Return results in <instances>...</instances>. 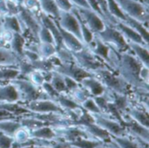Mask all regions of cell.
<instances>
[{
    "label": "cell",
    "mask_w": 149,
    "mask_h": 148,
    "mask_svg": "<svg viewBox=\"0 0 149 148\" xmlns=\"http://www.w3.org/2000/svg\"><path fill=\"white\" fill-rule=\"evenodd\" d=\"M143 65L129 51L120 53V59L115 72L134 91L148 92V84L140 77V72Z\"/></svg>",
    "instance_id": "obj_1"
},
{
    "label": "cell",
    "mask_w": 149,
    "mask_h": 148,
    "mask_svg": "<svg viewBox=\"0 0 149 148\" xmlns=\"http://www.w3.org/2000/svg\"><path fill=\"white\" fill-rule=\"evenodd\" d=\"M93 76L96 77L110 92L125 95H129L132 92V88L115 72L108 68L97 71L93 73Z\"/></svg>",
    "instance_id": "obj_2"
},
{
    "label": "cell",
    "mask_w": 149,
    "mask_h": 148,
    "mask_svg": "<svg viewBox=\"0 0 149 148\" xmlns=\"http://www.w3.org/2000/svg\"><path fill=\"white\" fill-rule=\"evenodd\" d=\"M72 55L75 63L79 67L83 68L93 75L100 69L108 68L107 65L100 58L94 55L90 48L86 45H85L81 50L72 52Z\"/></svg>",
    "instance_id": "obj_3"
},
{
    "label": "cell",
    "mask_w": 149,
    "mask_h": 148,
    "mask_svg": "<svg viewBox=\"0 0 149 148\" xmlns=\"http://www.w3.org/2000/svg\"><path fill=\"white\" fill-rule=\"evenodd\" d=\"M94 35L119 53L129 51V47L125 38L120 31L112 24H107L102 31Z\"/></svg>",
    "instance_id": "obj_4"
},
{
    "label": "cell",
    "mask_w": 149,
    "mask_h": 148,
    "mask_svg": "<svg viewBox=\"0 0 149 148\" xmlns=\"http://www.w3.org/2000/svg\"><path fill=\"white\" fill-rule=\"evenodd\" d=\"M13 85H15L21 95V103L30 102L37 99H49L48 96L43 92L40 86H38L31 83L26 78H17L10 80Z\"/></svg>",
    "instance_id": "obj_5"
},
{
    "label": "cell",
    "mask_w": 149,
    "mask_h": 148,
    "mask_svg": "<svg viewBox=\"0 0 149 148\" xmlns=\"http://www.w3.org/2000/svg\"><path fill=\"white\" fill-rule=\"evenodd\" d=\"M123 13L148 26L149 20L148 5L140 0H115Z\"/></svg>",
    "instance_id": "obj_6"
},
{
    "label": "cell",
    "mask_w": 149,
    "mask_h": 148,
    "mask_svg": "<svg viewBox=\"0 0 149 148\" xmlns=\"http://www.w3.org/2000/svg\"><path fill=\"white\" fill-rule=\"evenodd\" d=\"M17 16L18 17L23 26V32L24 29L27 30L33 41L38 44V32L42 25L39 21V17H38L34 12L26 9L23 5H19V10Z\"/></svg>",
    "instance_id": "obj_7"
},
{
    "label": "cell",
    "mask_w": 149,
    "mask_h": 148,
    "mask_svg": "<svg viewBox=\"0 0 149 148\" xmlns=\"http://www.w3.org/2000/svg\"><path fill=\"white\" fill-rule=\"evenodd\" d=\"M25 109H27L30 113H56L65 114V111L58 105L56 101L51 99H37L30 102L21 103L19 102Z\"/></svg>",
    "instance_id": "obj_8"
},
{
    "label": "cell",
    "mask_w": 149,
    "mask_h": 148,
    "mask_svg": "<svg viewBox=\"0 0 149 148\" xmlns=\"http://www.w3.org/2000/svg\"><path fill=\"white\" fill-rule=\"evenodd\" d=\"M93 116L94 119V123L106 130L111 136L119 137L127 135V132L125 126L118 120L111 118L110 116L103 113L93 114Z\"/></svg>",
    "instance_id": "obj_9"
},
{
    "label": "cell",
    "mask_w": 149,
    "mask_h": 148,
    "mask_svg": "<svg viewBox=\"0 0 149 148\" xmlns=\"http://www.w3.org/2000/svg\"><path fill=\"white\" fill-rule=\"evenodd\" d=\"M74 8L77 10L81 20L93 34H97L105 29L107 24L98 13L91 9H83L77 7Z\"/></svg>",
    "instance_id": "obj_10"
},
{
    "label": "cell",
    "mask_w": 149,
    "mask_h": 148,
    "mask_svg": "<svg viewBox=\"0 0 149 148\" xmlns=\"http://www.w3.org/2000/svg\"><path fill=\"white\" fill-rule=\"evenodd\" d=\"M56 22L62 29L76 36L83 43L80 24L77 16L72 10L71 11L60 10L58 19L56 20Z\"/></svg>",
    "instance_id": "obj_11"
},
{
    "label": "cell",
    "mask_w": 149,
    "mask_h": 148,
    "mask_svg": "<svg viewBox=\"0 0 149 148\" xmlns=\"http://www.w3.org/2000/svg\"><path fill=\"white\" fill-rule=\"evenodd\" d=\"M54 72L63 75V76H67L77 82H80L83 79L93 76L92 73L86 72L83 68L79 67L75 62L72 63H61L59 65L54 67L53 69Z\"/></svg>",
    "instance_id": "obj_12"
},
{
    "label": "cell",
    "mask_w": 149,
    "mask_h": 148,
    "mask_svg": "<svg viewBox=\"0 0 149 148\" xmlns=\"http://www.w3.org/2000/svg\"><path fill=\"white\" fill-rule=\"evenodd\" d=\"M21 101V95L17 86L11 82L0 84V103H17Z\"/></svg>",
    "instance_id": "obj_13"
},
{
    "label": "cell",
    "mask_w": 149,
    "mask_h": 148,
    "mask_svg": "<svg viewBox=\"0 0 149 148\" xmlns=\"http://www.w3.org/2000/svg\"><path fill=\"white\" fill-rule=\"evenodd\" d=\"M79 85L83 86L87 92L90 93L92 97H98L104 95L107 89L105 87V85L93 75L83 79L80 82Z\"/></svg>",
    "instance_id": "obj_14"
},
{
    "label": "cell",
    "mask_w": 149,
    "mask_h": 148,
    "mask_svg": "<svg viewBox=\"0 0 149 148\" xmlns=\"http://www.w3.org/2000/svg\"><path fill=\"white\" fill-rule=\"evenodd\" d=\"M38 17H39V21H40L41 24L44 25L45 27H46L50 31V32L52 33V35L54 38V41H55L56 48L59 49V48L63 47L64 45L62 43V38H61V35H60L58 26L57 24L56 20H54L52 17L45 15L43 12H41V14Z\"/></svg>",
    "instance_id": "obj_15"
},
{
    "label": "cell",
    "mask_w": 149,
    "mask_h": 148,
    "mask_svg": "<svg viewBox=\"0 0 149 148\" xmlns=\"http://www.w3.org/2000/svg\"><path fill=\"white\" fill-rule=\"evenodd\" d=\"M113 26L120 31V33L123 35V37L125 38L127 42H133V43H136V44H144V45L148 46V44L145 43V41L141 38V36L136 31H134L132 27L127 25L125 22L117 21L113 24Z\"/></svg>",
    "instance_id": "obj_16"
},
{
    "label": "cell",
    "mask_w": 149,
    "mask_h": 148,
    "mask_svg": "<svg viewBox=\"0 0 149 148\" xmlns=\"http://www.w3.org/2000/svg\"><path fill=\"white\" fill-rule=\"evenodd\" d=\"M111 142L117 148H148V143L139 140L131 136H111Z\"/></svg>",
    "instance_id": "obj_17"
},
{
    "label": "cell",
    "mask_w": 149,
    "mask_h": 148,
    "mask_svg": "<svg viewBox=\"0 0 149 148\" xmlns=\"http://www.w3.org/2000/svg\"><path fill=\"white\" fill-rule=\"evenodd\" d=\"M58 30H59V32H60V35L62 38L63 45L65 48H67L69 51H71L72 52L78 51L85 46V44L76 36H74L73 34L65 31L58 24Z\"/></svg>",
    "instance_id": "obj_18"
},
{
    "label": "cell",
    "mask_w": 149,
    "mask_h": 148,
    "mask_svg": "<svg viewBox=\"0 0 149 148\" xmlns=\"http://www.w3.org/2000/svg\"><path fill=\"white\" fill-rule=\"evenodd\" d=\"M82 127L85 132L88 134V136L92 139L102 141V142H110L111 141V135L103 128L99 126L95 123H91L85 125Z\"/></svg>",
    "instance_id": "obj_19"
},
{
    "label": "cell",
    "mask_w": 149,
    "mask_h": 148,
    "mask_svg": "<svg viewBox=\"0 0 149 148\" xmlns=\"http://www.w3.org/2000/svg\"><path fill=\"white\" fill-rule=\"evenodd\" d=\"M21 58L17 57L9 47L0 45V67H16Z\"/></svg>",
    "instance_id": "obj_20"
},
{
    "label": "cell",
    "mask_w": 149,
    "mask_h": 148,
    "mask_svg": "<svg viewBox=\"0 0 149 148\" xmlns=\"http://www.w3.org/2000/svg\"><path fill=\"white\" fill-rule=\"evenodd\" d=\"M128 47L130 51L140 60V62L145 65H149V54H148V46L144 44H140L133 42H127Z\"/></svg>",
    "instance_id": "obj_21"
},
{
    "label": "cell",
    "mask_w": 149,
    "mask_h": 148,
    "mask_svg": "<svg viewBox=\"0 0 149 148\" xmlns=\"http://www.w3.org/2000/svg\"><path fill=\"white\" fill-rule=\"evenodd\" d=\"M2 28L3 31H10L11 33H22L23 34V26L17 16L6 15L1 17Z\"/></svg>",
    "instance_id": "obj_22"
},
{
    "label": "cell",
    "mask_w": 149,
    "mask_h": 148,
    "mask_svg": "<svg viewBox=\"0 0 149 148\" xmlns=\"http://www.w3.org/2000/svg\"><path fill=\"white\" fill-rule=\"evenodd\" d=\"M26 44V38L22 33H12L9 48L19 58H23V51Z\"/></svg>",
    "instance_id": "obj_23"
},
{
    "label": "cell",
    "mask_w": 149,
    "mask_h": 148,
    "mask_svg": "<svg viewBox=\"0 0 149 148\" xmlns=\"http://www.w3.org/2000/svg\"><path fill=\"white\" fill-rule=\"evenodd\" d=\"M30 137L43 140H54L58 139L55 130L51 126H45L33 131H30Z\"/></svg>",
    "instance_id": "obj_24"
},
{
    "label": "cell",
    "mask_w": 149,
    "mask_h": 148,
    "mask_svg": "<svg viewBox=\"0 0 149 148\" xmlns=\"http://www.w3.org/2000/svg\"><path fill=\"white\" fill-rule=\"evenodd\" d=\"M17 118H18L17 120L19 121L21 126L25 128L29 132L36 130V129L40 128L45 126H50L47 123L36 119L35 117L31 116V114H25V115H23V116H20Z\"/></svg>",
    "instance_id": "obj_25"
},
{
    "label": "cell",
    "mask_w": 149,
    "mask_h": 148,
    "mask_svg": "<svg viewBox=\"0 0 149 148\" xmlns=\"http://www.w3.org/2000/svg\"><path fill=\"white\" fill-rule=\"evenodd\" d=\"M41 12L52 17L54 20H58L59 17L60 10L58 9L55 0H38Z\"/></svg>",
    "instance_id": "obj_26"
},
{
    "label": "cell",
    "mask_w": 149,
    "mask_h": 148,
    "mask_svg": "<svg viewBox=\"0 0 149 148\" xmlns=\"http://www.w3.org/2000/svg\"><path fill=\"white\" fill-rule=\"evenodd\" d=\"M20 127L21 125L19 121L17 120V118H9L0 120V133L10 137H12L15 132Z\"/></svg>",
    "instance_id": "obj_27"
},
{
    "label": "cell",
    "mask_w": 149,
    "mask_h": 148,
    "mask_svg": "<svg viewBox=\"0 0 149 148\" xmlns=\"http://www.w3.org/2000/svg\"><path fill=\"white\" fill-rule=\"evenodd\" d=\"M126 21L125 23L129 25L130 27H132L134 31H136L143 38V40L145 41L146 44H148V39H149V33H148V28L146 24H144L143 23L134 19L130 17L126 16Z\"/></svg>",
    "instance_id": "obj_28"
},
{
    "label": "cell",
    "mask_w": 149,
    "mask_h": 148,
    "mask_svg": "<svg viewBox=\"0 0 149 148\" xmlns=\"http://www.w3.org/2000/svg\"><path fill=\"white\" fill-rule=\"evenodd\" d=\"M58 103V105L65 112L67 111H74L79 108H80V106L76 103L70 96L69 94H61L59 93L58 97L54 99Z\"/></svg>",
    "instance_id": "obj_29"
},
{
    "label": "cell",
    "mask_w": 149,
    "mask_h": 148,
    "mask_svg": "<svg viewBox=\"0 0 149 148\" xmlns=\"http://www.w3.org/2000/svg\"><path fill=\"white\" fill-rule=\"evenodd\" d=\"M51 85H52V87L58 92L61 94H68V91L65 87V80H64V76L56 72H52V79L50 81Z\"/></svg>",
    "instance_id": "obj_30"
},
{
    "label": "cell",
    "mask_w": 149,
    "mask_h": 148,
    "mask_svg": "<svg viewBox=\"0 0 149 148\" xmlns=\"http://www.w3.org/2000/svg\"><path fill=\"white\" fill-rule=\"evenodd\" d=\"M68 94H69V96H70L76 103H78L79 106H80L84 101H86L88 98L92 97V96L90 95V93L87 92V90H86V89H85L83 86H81L80 85H79V86L77 87L76 89L71 91Z\"/></svg>",
    "instance_id": "obj_31"
},
{
    "label": "cell",
    "mask_w": 149,
    "mask_h": 148,
    "mask_svg": "<svg viewBox=\"0 0 149 148\" xmlns=\"http://www.w3.org/2000/svg\"><path fill=\"white\" fill-rule=\"evenodd\" d=\"M19 77V71L16 67H0V83L10 82Z\"/></svg>",
    "instance_id": "obj_32"
},
{
    "label": "cell",
    "mask_w": 149,
    "mask_h": 148,
    "mask_svg": "<svg viewBox=\"0 0 149 148\" xmlns=\"http://www.w3.org/2000/svg\"><path fill=\"white\" fill-rule=\"evenodd\" d=\"M101 143L103 142L92 138H79L71 142V145L79 148H95Z\"/></svg>",
    "instance_id": "obj_33"
},
{
    "label": "cell",
    "mask_w": 149,
    "mask_h": 148,
    "mask_svg": "<svg viewBox=\"0 0 149 148\" xmlns=\"http://www.w3.org/2000/svg\"><path fill=\"white\" fill-rule=\"evenodd\" d=\"M56 46L52 44L39 43L38 47V53L42 58H49L50 57L56 54Z\"/></svg>",
    "instance_id": "obj_34"
},
{
    "label": "cell",
    "mask_w": 149,
    "mask_h": 148,
    "mask_svg": "<svg viewBox=\"0 0 149 148\" xmlns=\"http://www.w3.org/2000/svg\"><path fill=\"white\" fill-rule=\"evenodd\" d=\"M31 65L33 66V68L37 71L39 72H52L54 69V65L51 62V60L49 58H38V60L31 63Z\"/></svg>",
    "instance_id": "obj_35"
},
{
    "label": "cell",
    "mask_w": 149,
    "mask_h": 148,
    "mask_svg": "<svg viewBox=\"0 0 149 148\" xmlns=\"http://www.w3.org/2000/svg\"><path fill=\"white\" fill-rule=\"evenodd\" d=\"M38 41H39V43H47V44H52L55 45V41H54V38L52 37V33L44 25H41V28L39 30V32H38Z\"/></svg>",
    "instance_id": "obj_36"
},
{
    "label": "cell",
    "mask_w": 149,
    "mask_h": 148,
    "mask_svg": "<svg viewBox=\"0 0 149 148\" xmlns=\"http://www.w3.org/2000/svg\"><path fill=\"white\" fill-rule=\"evenodd\" d=\"M80 106L86 110V112L92 113V114H97V113H101V111L100 110V108L98 107V106L96 105L94 99L93 97H90L88 98L86 101H84Z\"/></svg>",
    "instance_id": "obj_37"
},
{
    "label": "cell",
    "mask_w": 149,
    "mask_h": 148,
    "mask_svg": "<svg viewBox=\"0 0 149 148\" xmlns=\"http://www.w3.org/2000/svg\"><path fill=\"white\" fill-rule=\"evenodd\" d=\"M26 79H28L31 83H33L34 85H36L38 86H41L43 85V83L45 82L43 72H39V71H37V70H34L33 72H31L27 76Z\"/></svg>",
    "instance_id": "obj_38"
},
{
    "label": "cell",
    "mask_w": 149,
    "mask_h": 148,
    "mask_svg": "<svg viewBox=\"0 0 149 148\" xmlns=\"http://www.w3.org/2000/svg\"><path fill=\"white\" fill-rule=\"evenodd\" d=\"M41 87V89L43 90V92L48 96V98L49 99H55L57 97H58V95L59 94L53 87H52V85H51V83L50 82H44L43 83V85L40 86Z\"/></svg>",
    "instance_id": "obj_39"
},
{
    "label": "cell",
    "mask_w": 149,
    "mask_h": 148,
    "mask_svg": "<svg viewBox=\"0 0 149 148\" xmlns=\"http://www.w3.org/2000/svg\"><path fill=\"white\" fill-rule=\"evenodd\" d=\"M13 142L12 137L0 133V148H11Z\"/></svg>",
    "instance_id": "obj_40"
},
{
    "label": "cell",
    "mask_w": 149,
    "mask_h": 148,
    "mask_svg": "<svg viewBox=\"0 0 149 148\" xmlns=\"http://www.w3.org/2000/svg\"><path fill=\"white\" fill-rule=\"evenodd\" d=\"M50 147L52 148H72V145L71 143L60 138H58L54 140H51Z\"/></svg>",
    "instance_id": "obj_41"
},
{
    "label": "cell",
    "mask_w": 149,
    "mask_h": 148,
    "mask_svg": "<svg viewBox=\"0 0 149 148\" xmlns=\"http://www.w3.org/2000/svg\"><path fill=\"white\" fill-rule=\"evenodd\" d=\"M21 5H23L26 9L31 10L32 12H34L37 10H40L38 0H24L23 1V3Z\"/></svg>",
    "instance_id": "obj_42"
},
{
    "label": "cell",
    "mask_w": 149,
    "mask_h": 148,
    "mask_svg": "<svg viewBox=\"0 0 149 148\" xmlns=\"http://www.w3.org/2000/svg\"><path fill=\"white\" fill-rule=\"evenodd\" d=\"M64 80H65V87L68 91V93L76 89L77 87L79 86V83L77 82L76 80H74L73 79L70 78V77H67V76H64Z\"/></svg>",
    "instance_id": "obj_43"
},
{
    "label": "cell",
    "mask_w": 149,
    "mask_h": 148,
    "mask_svg": "<svg viewBox=\"0 0 149 148\" xmlns=\"http://www.w3.org/2000/svg\"><path fill=\"white\" fill-rule=\"evenodd\" d=\"M72 4L77 8H83V9H91L87 0H70Z\"/></svg>",
    "instance_id": "obj_44"
},
{
    "label": "cell",
    "mask_w": 149,
    "mask_h": 148,
    "mask_svg": "<svg viewBox=\"0 0 149 148\" xmlns=\"http://www.w3.org/2000/svg\"><path fill=\"white\" fill-rule=\"evenodd\" d=\"M140 77L141 79L147 84H148V78H149V72H148V67L143 65L141 69L140 72Z\"/></svg>",
    "instance_id": "obj_45"
},
{
    "label": "cell",
    "mask_w": 149,
    "mask_h": 148,
    "mask_svg": "<svg viewBox=\"0 0 149 148\" xmlns=\"http://www.w3.org/2000/svg\"><path fill=\"white\" fill-rule=\"evenodd\" d=\"M7 15L6 0H0V18Z\"/></svg>",
    "instance_id": "obj_46"
},
{
    "label": "cell",
    "mask_w": 149,
    "mask_h": 148,
    "mask_svg": "<svg viewBox=\"0 0 149 148\" xmlns=\"http://www.w3.org/2000/svg\"><path fill=\"white\" fill-rule=\"evenodd\" d=\"M95 148H117L111 141L110 142H103Z\"/></svg>",
    "instance_id": "obj_47"
},
{
    "label": "cell",
    "mask_w": 149,
    "mask_h": 148,
    "mask_svg": "<svg viewBox=\"0 0 149 148\" xmlns=\"http://www.w3.org/2000/svg\"><path fill=\"white\" fill-rule=\"evenodd\" d=\"M17 148H36V147H35V146H33V145H29V146L20 147H17Z\"/></svg>",
    "instance_id": "obj_48"
},
{
    "label": "cell",
    "mask_w": 149,
    "mask_h": 148,
    "mask_svg": "<svg viewBox=\"0 0 149 148\" xmlns=\"http://www.w3.org/2000/svg\"><path fill=\"white\" fill-rule=\"evenodd\" d=\"M36 148H52L50 146H37Z\"/></svg>",
    "instance_id": "obj_49"
},
{
    "label": "cell",
    "mask_w": 149,
    "mask_h": 148,
    "mask_svg": "<svg viewBox=\"0 0 149 148\" xmlns=\"http://www.w3.org/2000/svg\"><path fill=\"white\" fill-rule=\"evenodd\" d=\"M13 1L16 2L17 4H20V5H21V4L23 3V1H24V0H13Z\"/></svg>",
    "instance_id": "obj_50"
},
{
    "label": "cell",
    "mask_w": 149,
    "mask_h": 148,
    "mask_svg": "<svg viewBox=\"0 0 149 148\" xmlns=\"http://www.w3.org/2000/svg\"><path fill=\"white\" fill-rule=\"evenodd\" d=\"M140 1H141V2L144 3L145 4H148V0H140Z\"/></svg>",
    "instance_id": "obj_51"
},
{
    "label": "cell",
    "mask_w": 149,
    "mask_h": 148,
    "mask_svg": "<svg viewBox=\"0 0 149 148\" xmlns=\"http://www.w3.org/2000/svg\"><path fill=\"white\" fill-rule=\"evenodd\" d=\"M3 31V28H2V21H1V18H0V34Z\"/></svg>",
    "instance_id": "obj_52"
},
{
    "label": "cell",
    "mask_w": 149,
    "mask_h": 148,
    "mask_svg": "<svg viewBox=\"0 0 149 148\" xmlns=\"http://www.w3.org/2000/svg\"><path fill=\"white\" fill-rule=\"evenodd\" d=\"M5 119H9V118H0V120H5Z\"/></svg>",
    "instance_id": "obj_53"
},
{
    "label": "cell",
    "mask_w": 149,
    "mask_h": 148,
    "mask_svg": "<svg viewBox=\"0 0 149 148\" xmlns=\"http://www.w3.org/2000/svg\"><path fill=\"white\" fill-rule=\"evenodd\" d=\"M6 1H7V0H6Z\"/></svg>",
    "instance_id": "obj_54"
},
{
    "label": "cell",
    "mask_w": 149,
    "mask_h": 148,
    "mask_svg": "<svg viewBox=\"0 0 149 148\" xmlns=\"http://www.w3.org/2000/svg\"><path fill=\"white\" fill-rule=\"evenodd\" d=\"M0 84H1V83H0Z\"/></svg>",
    "instance_id": "obj_55"
}]
</instances>
